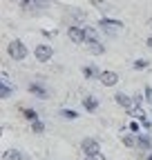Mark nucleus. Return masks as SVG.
Listing matches in <instances>:
<instances>
[{
	"label": "nucleus",
	"mask_w": 152,
	"mask_h": 160,
	"mask_svg": "<svg viewBox=\"0 0 152 160\" xmlns=\"http://www.w3.org/2000/svg\"><path fill=\"white\" fill-rule=\"evenodd\" d=\"M34 56H36L38 62H49L52 56H54V47H52V45H47V42H41V45H36Z\"/></svg>",
	"instance_id": "f257e3e1"
},
{
	"label": "nucleus",
	"mask_w": 152,
	"mask_h": 160,
	"mask_svg": "<svg viewBox=\"0 0 152 160\" xmlns=\"http://www.w3.org/2000/svg\"><path fill=\"white\" fill-rule=\"evenodd\" d=\"M7 53L14 60H25L27 58V47L20 42V40H14V42H9V47H7Z\"/></svg>",
	"instance_id": "f03ea898"
},
{
	"label": "nucleus",
	"mask_w": 152,
	"mask_h": 160,
	"mask_svg": "<svg viewBox=\"0 0 152 160\" xmlns=\"http://www.w3.org/2000/svg\"><path fill=\"white\" fill-rule=\"evenodd\" d=\"M81 149H83V153L87 156V158H92V156H96L99 151H101V147H99V142L94 138H85L83 142H81Z\"/></svg>",
	"instance_id": "7ed1b4c3"
},
{
	"label": "nucleus",
	"mask_w": 152,
	"mask_h": 160,
	"mask_svg": "<svg viewBox=\"0 0 152 160\" xmlns=\"http://www.w3.org/2000/svg\"><path fill=\"white\" fill-rule=\"evenodd\" d=\"M99 27H101L105 33H114L117 29H121V27H123V22H121V20H112V18H101Z\"/></svg>",
	"instance_id": "20e7f679"
},
{
	"label": "nucleus",
	"mask_w": 152,
	"mask_h": 160,
	"mask_svg": "<svg viewBox=\"0 0 152 160\" xmlns=\"http://www.w3.org/2000/svg\"><path fill=\"white\" fill-rule=\"evenodd\" d=\"M67 36H69V40H74L76 45H83V42H85V27L72 25V27L67 29Z\"/></svg>",
	"instance_id": "39448f33"
},
{
	"label": "nucleus",
	"mask_w": 152,
	"mask_h": 160,
	"mask_svg": "<svg viewBox=\"0 0 152 160\" xmlns=\"http://www.w3.org/2000/svg\"><path fill=\"white\" fill-rule=\"evenodd\" d=\"M99 80H101L105 87H114V85L119 82V76H117V71H101Z\"/></svg>",
	"instance_id": "423d86ee"
},
{
	"label": "nucleus",
	"mask_w": 152,
	"mask_h": 160,
	"mask_svg": "<svg viewBox=\"0 0 152 160\" xmlns=\"http://www.w3.org/2000/svg\"><path fill=\"white\" fill-rule=\"evenodd\" d=\"M114 100H117V105H121V107H125V109H130V107L137 105L134 98H130V96H125V93H117V96H114Z\"/></svg>",
	"instance_id": "0eeeda50"
},
{
	"label": "nucleus",
	"mask_w": 152,
	"mask_h": 160,
	"mask_svg": "<svg viewBox=\"0 0 152 160\" xmlns=\"http://www.w3.org/2000/svg\"><path fill=\"white\" fill-rule=\"evenodd\" d=\"M87 49H90V53H94V56L105 53V47L99 42V40H90V42H87Z\"/></svg>",
	"instance_id": "6e6552de"
},
{
	"label": "nucleus",
	"mask_w": 152,
	"mask_h": 160,
	"mask_svg": "<svg viewBox=\"0 0 152 160\" xmlns=\"http://www.w3.org/2000/svg\"><path fill=\"white\" fill-rule=\"evenodd\" d=\"M29 91H31L34 96H38V98H47V89H45L41 82H31V85H29Z\"/></svg>",
	"instance_id": "1a4fd4ad"
},
{
	"label": "nucleus",
	"mask_w": 152,
	"mask_h": 160,
	"mask_svg": "<svg viewBox=\"0 0 152 160\" xmlns=\"http://www.w3.org/2000/svg\"><path fill=\"white\" fill-rule=\"evenodd\" d=\"M137 145H139L143 151H150V149H152V140L148 138V133H139V138H137Z\"/></svg>",
	"instance_id": "9d476101"
},
{
	"label": "nucleus",
	"mask_w": 152,
	"mask_h": 160,
	"mask_svg": "<svg viewBox=\"0 0 152 160\" xmlns=\"http://www.w3.org/2000/svg\"><path fill=\"white\" fill-rule=\"evenodd\" d=\"M83 107L92 113V111H96V109H99V100L94 98V96H87V98H83Z\"/></svg>",
	"instance_id": "9b49d317"
},
{
	"label": "nucleus",
	"mask_w": 152,
	"mask_h": 160,
	"mask_svg": "<svg viewBox=\"0 0 152 160\" xmlns=\"http://www.w3.org/2000/svg\"><path fill=\"white\" fill-rule=\"evenodd\" d=\"M83 76H85L87 80H92V78H99L101 73H99V69L94 67V65H87V67H83Z\"/></svg>",
	"instance_id": "f8f14e48"
},
{
	"label": "nucleus",
	"mask_w": 152,
	"mask_h": 160,
	"mask_svg": "<svg viewBox=\"0 0 152 160\" xmlns=\"http://www.w3.org/2000/svg\"><path fill=\"white\" fill-rule=\"evenodd\" d=\"M128 113H130L132 118H134V120H143V118H145V111H143V109H141L139 105H134V107H130V109H128Z\"/></svg>",
	"instance_id": "ddd939ff"
},
{
	"label": "nucleus",
	"mask_w": 152,
	"mask_h": 160,
	"mask_svg": "<svg viewBox=\"0 0 152 160\" xmlns=\"http://www.w3.org/2000/svg\"><path fill=\"white\" fill-rule=\"evenodd\" d=\"M3 160H23V153L18 151V149H9V151H5Z\"/></svg>",
	"instance_id": "4468645a"
},
{
	"label": "nucleus",
	"mask_w": 152,
	"mask_h": 160,
	"mask_svg": "<svg viewBox=\"0 0 152 160\" xmlns=\"http://www.w3.org/2000/svg\"><path fill=\"white\" fill-rule=\"evenodd\" d=\"M90 40H99V31L94 27H85V42H90Z\"/></svg>",
	"instance_id": "2eb2a0df"
},
{
	"label": "nucleus",
	"mask_w": 152,
	"mask_h": 160,
	"mask_svg": "<svg viewBox=\"0 0 152 160\" xmlns=\"http://www.w3.org/2000/svg\"><path fill=\"white\" fill-rule=\"evenodd\" d=\"M61 116L65 120H76V118H79V113H76L74 109H61Z\"/></svg>",
	"instance_id": "dca6fc26"
},
{
	"label": "nucleus",
	"mask_w": 152,
	"mask_h": 160,
	"mask_svg": "<svg viewBox=\"0 0 152 160\" xmlns=\"http://www.w3.org/2000/svg\"><path fill=\"white\" fill-rule=\"evenodd\" d=\"M121 140H123V142H125L128 147H134V145H137V140L132 138L130 133H125V129H123V133H121Z\"/></svg>",
	"instance_id": "f3484780"
},
{
	"label": "nucleus",
	"mask_w": 152,
	"mask_h": 160,
	"mask_svg": "<svg viewBox=\"0 0 152 160\" xmlns=\"http://www.w3.org/2000/svg\"><path fill=\"white\" fill-rule=\"evenodd\" d=\"M31 129H34V133H43V131H45V125L41 122V120H34V122H31Z\"/></svg>",
	"instance_id": "a211bd4d"
},
{
	"label": "nucleus",
	"mask_w": 152,
	"mask_h": 160,
	"mask_svg": "<svg viewBox=\"0 0 152 160\" xmlns=\"http://www.w3.org/2000/svg\"><path fill=\"white\" fill-rule=\"evenodd\" d=\"M23 113H25V118H27V120H31V122H34V120H38V113H36L34 109H25Z\"/></svg>",
	"instance_id": "6ab92c4d"
},
{
	"label": "nucleus",
	"mask_w": 152,
	"mask_h": 160,
	"mask_svg": "<svg viewBox=\"0 0 152 160\" xmlns=\"http://www.w3.org/2000/svg\"><path fill=\"white\" fill-rule=\"evenodd\" d=\"M134 69H145L148 67V60L145 58H139V60H134V65H132Z\"/></svg>",
	"instance_id": "aec40b11"
},
{
	"label": "nucleus",
	"mask_w": 152,
	"mask_h": 160,
	"mask_svg": "<svg viewBox=\"0 0 152 160\" xmlns=\"http://www.w3.org/2000/svg\"><path fill=\"white\" fill-rule=\"evenodd\" d=\"M92 2L96 5V7H101V11H110V5L105 2V0H92Z\"/></svg>",
	"instance_id": "412c9836"
},
{
	"label": "nucleus",
	"mask_w": 152,
	"mask_h": 160,
	"mask_svg": "<svg viewBox=\"0 0 152 160\" xmlns=\"http://www.w3.org/2000/svg\"><path fill=\"white\" fill-rule=\"evenodd\" d=\"M49 5V0H34V9H45Z\"/></svg>",
	"instance_id": "4be33fe9"
},
{
	"label": "nucleus",
	"mask_w": 152,
	"mask_h": 160,
	"mask_svg": "<svg viewBox=\"0 0 152 160\" xmlns=\"http://www.w3.org/2000/svg\"><path fill=\"white\" fill-rule=\"evenodd\" d=\"M18 2H20L23 9H31L34 7V0H18Z\"/></svg>",
	"instance_id": "5701e85b"
},
{
	"label": "nucleus",
	"mask_w": 152,
	"mask_h": 160,
	"mask_svg": "<svg viewBox=\"0 0 152 160\" xmlns=\"http://www.w3.org/2000/svg\"><path fill=\"white\" fill-rule=\"evenodd\" d=\"M130 131H134V133H139V131H141V127H139L137 122H130Z\"/></svg>",
	"instance_id": "b1692460"
},
{
	"label": "nucleus",
	"mask_w": 152,
	"mask_h": 160,
	"mask_svg": "<svg viewBox=\"0 0 152 160\" xmlns=\"http://www.w3.org/2000/svg\"><path fill=\"white\" fill-rule=\"evenodd\" d=\"M145 98H148V102H152V87H145Z\"/></svg>",
	"instance_id": "393cba45"
},
{
	"label": "nucleus",
	"mask_w": 152,
	"mask_h": 160,
	"mask_svg": "<svg viewBox=\"0 0 152 160\" xmlns=\"http://www.w3.org/2000/svg\"><path fill=\"white\" fill-rule=\"evenodd\" d=\"M141 125H143V129H150V125H152V122H150L148 118H143V120H141Z\"/></svg>",
	"instance_id": "a878e982"
},
{
	"label": "nucleus",
	"mask_w": 152,
	"mask_h": 160,
	"mask_svg": "<svg viewBox=\"0 0 152 160\" xmlns=\"http://www.w3.org/2000/svg\"><path fill=\"white\" fill-rule=\"evenodd\" d=\"M90 160H105V156H103V153H101V151H99V153H96V156H92V158H90Z\"/></svg>",
	"instance_id": "bb28decb"
},
{
	"label": "nucleus",
	"mask_w": 152,
	"mask_h": 160,
	"mask_svg": "<svg viewBox=\"0 0 152 160\" xmlns=\"http://www.w3.org/2000/svg\"><path fill=\"white\" fill-rule=\"evenodd\" d=\"M148 47H150V49H152V36H150V38H148Z\"/></svg>",
	"instance_id": "cd10ccee"
},
{
	"label": "nucleus",
	"mask_w": 152,
	"mask_h": 160,
	"mask_svg": "<svg viewBox=\"0 0 152 160\" xmlns=\"http://www.w3.org/2000/svg\"><path fill=\"white\" fill-rule=\"evenodd\" d=\"M148 25H150V27H152V18H150V22H148Z\"/></svg>",
	"instance_id": "c85d7f7f"
},
{
	"label": "nucleus",
	"mask_w": 152,
	"mask_h": 160,
	"mask_svg": "<svg viewBox=\"0 0 152 160\" xmlns=\"http://www.w3.org/2000/svg\"><path fill=\"white\" fill-rule=\"evenodd\" d=\"M150 160H152V156H150Z\"/></svg>",
	"instance_id": "c756f323"
}]
</instances>
